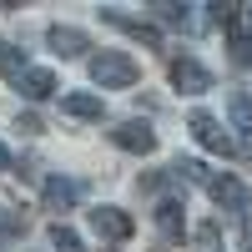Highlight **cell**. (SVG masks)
<instances>
[{
    "label": "cell",
    "mask_w": 252,
    "mask_h": 252,
    "mask_svg": "<svg viewBox=\"0 0 252 252\" xmlns=\"http://www.w3.org/2000/svg\"><path fill=\"white\" fill-rule=\"evenodd\" d=\"M141 76V66L126 51H101V56H91V81L101 91H121V86H131V81Z\"/></svg>",
    "instance_id": "obj_1"
},
{
    "label": "cell",
    "mask_w": 252,
    "mask_h": 252,
    "mask_svg": "<svg viewBox=\"0 0 252 252\" xmlns=\"http://www.w3.org/2000/svg\"><path fill=\"white\" fill-rule=\"evenodd\" d=\"M187 126H192V136L207 146V152H217V157H232V152H237V141L222 131V121H217L212 111H192V116H187Z\"/></svg>",
    "instance_id": "obj_2"
},
{
    "label": "cell",
    "mask_w": 252,
    "mask_h": 252,
    "mask_svg": "<svg viewBox=\"0 0 252 252\" xmlns=\"http://www.w3.org/2000/svg\"><path fill=\"white\" fill-rule=\"evenodd\" d=\"M172 86L187 91V96H202V91H212V71H207L197 56H177L172 61Z\"/></svg>",
    "instance_id": "obj_3"
},
{
    "label": "cell",
    "mask_w": 252,
    "mask_h": 252,
    "mask_svg": "<svg viewBox=\"0 0 252 252\" xmlns=\"http://www.w3.org/2000/svg\"><path fill=\"white\" fill-rule=\"evenodd\" d=\"M111 141L121 146V152H141V157L157 152V131H152L146 121H116V126H111Z\"/></svg>",
    "instance_id": "obj_4"
},
{
    "label": "cell",
    "mask_w": 252,
    "mask_h": 252,
    "mask_svg": "<svg viewBox=\"0 0 252 252\" xmlns=\"http://www.w3.org/2000/svg\"><path fill=\"white\" fill-rule=\"evenodd\" d=\"M81 197H86V182H76V177H51L40 187V202H46L51 212H71Z\"/></svg>",
    "instance_id": "obj_5"
},
{
    "label": "cell",
    "mask_w": 252,
    "mask_h": 252,
    "mask_svg": "<svg viewBox=\"0 0 252 252\" xmlns=\"http://www.w3.org/2000/svg\"><path fill=\"white\" fill-rule=\"evenodd\" d=\"M207 197H212L222 212H247V202H252L247 187H242L237 177H227V172H222V177H207Z\"/></svg>",
    "instance_id": "obj_6"
},
{
    "label": "cell",
    "mask_w": 252,
    "mask_h": 252,
    "mask_svg": "<svg viewBox=\"0 0 252 252\" xmlns=\"http://www.w3.org/2000/svg\"><path fill=\"white\" fill-rule=\"evenodd\" d=\"M91 227H96V237H106V242H126V237L136 232L131 212H121V207H96V212H91Z\"/></svg>",
    "instance_id": "obj_7"
},
{
    "label": "cell",
    "mask_w": 252,
    "mask_h": 252,
    "mask_svg": "<svg viewBox=\"0 0 252 252\" xmlns=\"http://www.w3.org/2000/svg\"><path fill=\"white\" fill-rule=\"evenodd\" d=\"M15 81V91L26 96V101H51L61 86H56V71H46V66H26L20 76H10Z\"/></svg>",
    "instance_id": "obj_8"
},
{
    "label": "cell",
    "mask_w": 252,
    "mask_h": 252,
    "mask_svg": "<svg viewBox=\"0 0 252 252\" xmlns=\"http://www.w3.org/2000/svg\"><path fill=\"white\" fill-rule=\"evenodd\" d=\"M101 20H106V26H116V31H126V35H136L141 46L161 51V31L152 26V20H136V15H126V10H101Z\"/></svg>",
    "instance_id": "obj_9"
},
{
    "label": "cell",
    "mask_w": 252,
    "mask_h": 252,
    "mask_svg": "<svg viewBox=\"0 0 252 252\" xmlns=\"http://www.w3.org/2000/svg\"><path fill=\"white\" fill-rule=\"evenodd\" d=\"M61 111L76 116V121H101L106 116V101H101L96 91H66L61 96Z\"/></svg>",
    "instance_id": "obj_10"
},
{
    "label": "cell",
    "mask_w": 252,
    "mask_h": 252,
    "mask_svg": "<svg viewBox=\"0 0 252 252\" xmlns=\"http://www.w3.org/2000/svg\"><path fill=\"white\" fill-rule=\"evenodd\" d=\"M46 40H51V51H61V56H86L91 51V35L76 31V26H51Z\"/></svg>",
    "instance_id": "obj_11"
},
{
    "label": "cell",
    "mask_w": 252,
    "mask_h": 252,
    "mask_svg": "<svg viewBox=\"0 0 252 252\" xmlns=\"http://www.w3.org/2000/svg\"><path fill=\"white\" fill-rule=\"evenodd\" d=\"M182 212H187V207H182L177 197H166V202L157 207V227H161L166 237H182V227H187V217H182Z\"/></svg>",
    "instance_id": "obj_12"
},
{
    "label": "cell",
    "mask_w": 252,
    "mask_h": 252,
    "mask_svg": "<svg viewBox=\"0 0 252 252\" xmlns=\"http://www.w3.org/2000/svg\"><path fill=\"white\" fill-rule=\"evenodd\" d=\"M227 116H232L237 131L252 136V91H232V96H227Z\"/></svg>",
    "instance_id": "obj_13"
},
{
    "label": "cell",
    "mask_w": 252,
    "mask_h": 252,
    "mask_svg": "<svg viewBox=\"0 0 252 252\" xmlns=\"http://www.w3.org/2000/svg\"><path fill=\"white\" fill-rule=\"evenodd\" d=\"M152 15L161 20V26H177V31H197V15H192V5H152Z\"/></svg>",
    "instance_id": "obj_14"
},
{
    "label": "cell",
    "mask_w": 252,
    "mask_h": 252,
    "mask_svg": "<svg viewBox=\"0 0 252 252\" xmlns=\"http://www.w3.org/2000/svg\"><path fill=\"white\" fill-rule=\"evenodd\" d=\"M51 247H56V252H86L81 232H71L66 222H56V227H51Z\"/></svg>",
    "instance_id": "obj_15"
},
{
    "label": "cell",
    "mask_w": 252,
    "mask_h": 252,
    "mask_svg": "<svg viewBox=\"0 0 252 252\" xmlns=\"http://www.w3.org/2000/svg\"><path fill=\"white\" fill-rule=\"evenodd\" d=\"M166 172H172L177 182H202V187H207V166H202V161H192V157L172 161V166H166Z\"/></svg>",
    "instance_id": "obj_16"
},
{
    "label": "cell",
    "mask_w": 252,
    "mask_h": 252,
    "mask_svg": "<svg viewBox=\"0 0 252 252\" xmlns=\"http://www.w3.org/2000/svg\"><path fill=\"white\" fill-rule=\"evenodd\" d=\"M227 51H232V66H252V35H247V31H232Z\"/></svg>",
    "instance_id": "obj_17"
},
{
    "label": "cell",
    "mask_w": 252,
    "mask_h": 252,
    "mask_svg": "<svg viewBox=\"0 0 252 252\" xmlns=\"http://www.w3.org/2000/svg\"><path fill=\"white\" fill-rule=\"evenodd\" d=\"M20 232H26V217L10 212V207H0V242H15Z\"/></svg>",
    "instance_id": "obj_18"
},
{
    "label": "cell",
    "mask_w": 252,
    "mask_h": 252,
    "mask_svg": "<svg viewBox=\"0 0 252 252\" xmlns=\"http://www.w3.org/2000/svg\"><path fill=\"white\" fill-rule=\"evenodd\" d=\"M26 66H31V61L20 56L15 46H5V40H0V71H5V76H20V71H26Z\"/></svg>",
    "instance_id": "obj_19"
},
{
    "label": "cell",
    "mask_w": 252,
    "mask_h": 252,
    "mask_svg": "<svg viewBox=\"0 0 252 252\" xmlns=\"http://www.w3.org/2000/svg\"><path fill=\"white\" fill-rule=\"evenodd\" d=\"M207 10H212V20H217V26H227V20L237 15V5H222V0H217V5H207Z\"/></svg>",
    "instance_id": "obj_20"
},
{
    "label": "cell",
    "mask_w": 252,
    "mask_h": 252,
    "mask_svg": "<svg viewBox=\"0 0 252 252\" xmlns=\"http://www.w3.org/2000/svg\"><path fill=\"white\" fill-rule=\"evenodd\" d=\"M0 172H10V146L0 141Z\"/></svg>",
    "instance_id": "obj_21"
},
{
    "label": "cell",
    "mask_w": 252,
    "mask_h": 252,
    "mask_svg": "<svg viewBox=\"0 0 252 252\" xmlns=\"http://www.w3.org/2000/svg\"><path fill=\"white\" fill-rule=\"evenodd\" d=\"M247 20H252V5H247Z\"/></svg>",
    "instance_id": "obj_22"
}]
</instances>
